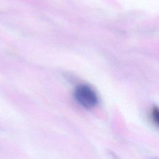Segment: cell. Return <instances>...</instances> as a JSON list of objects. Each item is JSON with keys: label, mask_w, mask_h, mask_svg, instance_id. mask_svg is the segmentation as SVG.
Listing matches in <instances>:
<instances>
[{"label": "cell", "mask_w": 159, "mask_h": 159, "mask_svg": "<svg viewBox=\"0 0 159 159\" xmlns=\"http://www.w3.org/2000/svg\"><path fill=\"white\" fill-rule=\"evenodd\" d=\"M74 94L78 102L85 108H92L98 103V97L96 94L88 86H78L76 88Z\"/></svg>", "instance_id": "1"}, {"label": "cell", "mask_w": 159, "mask_h": 159, "mask_svg": "<svg viewBox=\"0 0 159 159\" xmlns=\"http://www.w3.org/2000/svg\"><path fill=\"white\" fill-rule=\"evenodd\" d=\"M152 117L153 121L154 124L157 125H158V110L157 107H154L153 110H152Z\"/></svg>", "instance_id": "2"}]
</instances>
